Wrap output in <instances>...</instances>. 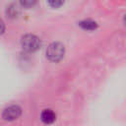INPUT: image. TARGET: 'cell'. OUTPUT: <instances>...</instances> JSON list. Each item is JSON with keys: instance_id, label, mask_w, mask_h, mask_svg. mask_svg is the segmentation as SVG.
<instances>
[{"instance_id": "5b68a950", "label": "cell", "mask_w": 126, "mask_h": 126, "mask_svg": "<svg viewBox=\"0 0 126 126\" xmlns=\"http://www.w3.org/2000/svg\"><path fill=\"white\" fill-rule=\"evenodd\" d=\"M79 25L84 29V30H87V31H93L94 29H96L97 25L95 22H93V21H90V20H87V21H82L79 23Z\"/></svg>"}, {"instance_id": "7a4b0ae2", "label": "cell", "mask_w": 126, "mask_h": 126, "mask_svg": "<svg viewBox=\"0 0 126 126\" xmlns=\"http://www.w3.org/2000/svg\"><path fill=\"white\" fill-rule=\"evenodd\" d=\"M22 47L28 52H34L41 46L40 39L34 34H26L21 39Z\"/></svg>"}, {"instance_id": "3957f363", "label": "cell", "mask_w": 126, "mask_h": 126, "mask_svg": "<svg viewBox=\"0 0 126 126\" xmlns=\"http://www.w3.org/2000/svg\"><path fill=\"white\" fill-rule=\"evenodd\" d=\"M21 107L18 105H11L3 111V118L5 120H15L21 115Z\"/></svg>"}, {"instance_id": "8992f818", "label": "cell", "mask_w": 126, "mask_h": 126, "mask_svg": "<svg viewBox=\"0 0 126 126\" xmlns=\"http://www.w3.org/2000/svg\"><path fill=\"white\" fill-rule=\"evenodd\" d=\"M20 3L25 8H31L36 3V0H20Z\"/></svg>"}, {"instance_id": "ba28073f", "label": "cell", "mask_w": 126, "mask_h": 126, "mask_svg": "<svg viewBox=\"0 0 126 126\" xmlns=\"http://www.w3.org/2000/svg\"><path fill=\"white\" fill-rule=\"evenodd\" d=\"M124 23H125V25H126V15H125V17H124Z\"/></svg>"}, {"instance_id": "52a82bcc", "label": "cell", "mask_w": 126, "mask_h": 126, "mask_svg": "<svg viewBox=\"0 0 126 126\" xmlns=\"http://www.w3.org/2000/svg\"><path fill=\"white\" fill-rule=\"evenodd\" d=\"M47 3L53 8H58L64 3V0H47Z\"/></svg>"}, {"instance_id": "6da1fadb", "label": "cell", "mask_w": 126, "mask_h": 126, "mask_svg": "<svg viewBox=\"0 0 126 126\" xmlns=\"http://www.w3.org/2000/svg\"><path fill=\"white\" fill-rule=\"evenodd\" d=\"M65 53V48L60 42H53L51 43L46 49V57L53 62L60 61Z\"/></svg>"}, {"instance_id": "277c9868", "label": "cell", "mask_w": 126, "mask_h": 126, "mask_svg": "<svg viewBox=\"0 0 126 126\" xmlns=\"http://www.w3.org/2000/svg\"><path fill=\"white\" fill-rule=\"evenodd\" d=\"M41 120L45 124H51L55 121L56 119V114L51 110V109H44L41 112Z\"/></svg>"}]
</instances>
